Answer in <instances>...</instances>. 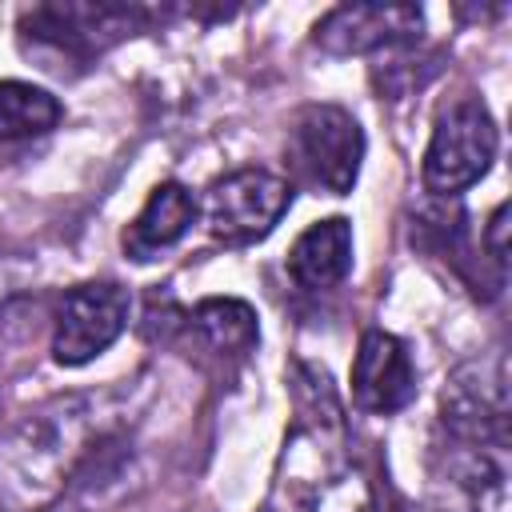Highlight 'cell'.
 Wrapping results in <instances>:
<instances>
[{"label":"cell","mask_w":512,"mask_h":512,"mask_svg":"<svg viewBox=\"0 0 512 512\" xmlns=\"http://www.w3.org/2000/svg\"><path fill=\"white\" fill-rule=\"evenodd\" d=\"M292 204V184L264 168H236L204 192V224L224 244L264 240Z\"/></svg>","instance_id":"277c9868"},{"label":"cell","mask_w":512,"mask_h":512,"mask_svg":"<svg viewBox=\"0 0 512 512\" xmlns=\"http://www.w3.org/2000/svg\"><path fill=\"white\" fill-rule=\"evenodd\" d=\"M128 312H132V296L116 280H88L68 288L56 308V332H52L56 364L80 368L100 352H108L124 332Z\"/></svg>","instance_id":"5b68a950"},{"label":"cell","mask_w":512,"mask_h":512,"mask_svg":"<svg viewBox=\"0 0 512 512\" xmlns=\"http://www.w3.org/2000/svg\"><path fill=\"white\" fill-rule=\"evenodd\" d=\"M148 20L144 8L136 4H84V0H64V4H36L20 16L24 44L48 60H72L88 64L116 40L140 32Z\"/></svg>","instance_id":"7a4b0ae2"},{"label":"cell","mask_w":512,"mask_h":512,"mask_svg":"<svg viewBox=\"0 0 512 512\" xmlns=\"http://www.w3.org/2000/svg\"><path fill=\"white\" fill-rule=\"evenodd\" d=\"M440 416L448 432L476 448H504L508 440V388L504 368L464 364L440 396Z\"/></svg>","instance_id":"52a82bcc"},{"label":"cell","mask_w":512,"mask_h":512,"mask_svg":"<svg viewBox=\"0 0 512 512\" xmlns=\"http://www.w3.org/2000/svg\"><path fill=\"white\" fill-rule=\"evenodd\" d=\"M64 108L52 92L24 84V80H0V144L44 136L60 124Z\"/></svg>","instance_id":"7c38bea8"},{"label":"cell","mask_w":512,"mask_h":512,"mask_svg":"<svg viewBox=\"0 0 512 512\" xmlns=\"http://www.w3.org/2000/svg\"><path fill=\"white\" fill-rule=\"evenodd\" d=\"M288 168L300 184L328 196H348L360 160H364V132L356 116L340 104H304L288 128Z\"/></svg>","instance_id":"6da1fadb"},{"label":"cell","mask_w":512,"mask_h":512,"mask_svg":"<svg viewBox=\"0 0 512 512\" xmlns=\"http://www.w3.org/2000/svg\"><path fill=\"white\" fill-rule=\"evenodd\" d=\"M196 220V200L180 180H164L160 188H152V196L144 200V208L136 212V220L124 228V252L132 260H152L156 252L172 248Z\"/></svg>","instance_id":"30bf717a"},{"label":"cell","mask_w":512,"mask_h":512,"mask_svg":"<svg viewBox=\"0 0 512 512\" xmlns=\"http://www.w3.org/2000/svg\"><path fill=\"white\" fill-rule=\"evenodd\" d=\"M424 12L416 4H336L312 28V44L328 56H364L416 44Z\"/></svg>","instance_id":"8992f818"},{"label":"cell","mask_w":512,"mask_h":512,"mask_svg":"<svg viewBox=\"0 0 512 512\" xmlns=\"http://www.w3.org/2000/svg\"><path fill=\"white\" fill-rule=\"evenodd\" d=\"M504 232H508V204H496V212H492V220H488V252H492V260L504 268L508 264V244H504Z\"/></svg>","instance_id":"4fadbf2b"},{"label":"cell","mask_w":512,"mask_h":512,"mask_svg":"<svg viewBox=\"0 0 512 512\" xmlns=\"http://www.w3.org/2000/svg\"><path fill=\"white\" fill-rule=\"evenodd\" d=\"M192 332L216 356H248L260 340L256 308L236 296H208L192 308Z\"/></svg>","instance_id":"8fae6325"},{"label":"cell","mask_w":512,"mask_h":512,"mask_svg":"<svg viewBox=\"0 0 512 512\" xmlns=\"http://www.w3.org/2000/svg\"><path fill=\"white\" fill-rule=\"evenodd\" d=\"M416 396V364L404 348L384 328H368L360 336L356 360H352V400L356 408L372 416H392L408 408Z\"/></svg>","instance_id":"ba28073f"},{"label":"cell","mask_w":512,"mask_h":512,"mask_svg":"<svg viewBox=\"0 0 512 512\" xmlns=\"http://www.w3.org/2000/svg\"><path fill=\"white\" fill-rule=\"evenodd\" d=\"M496 144H500L496 120L484 108V100H476V96L452 100L436 116L432 140L424 148V164H420L424 188L436 196H456V192L472 188L488 172Z\"/></svg>","instance_id":"3957f363"},{"label":"cell","mask_w":512,"mask_h":512,"mask_svg":"<svg viewBox=\"0 0 512 512\" xmlns=\"http://www.w3.org/2000/svg\"><path fill=\"white\" fill-rule=\"evenodd\" d=\"M288 272L308 292L336 288L352 272V224L344 216L308 224L288 252Z\"/></svg>","instance_id":"9c48e42d"}]
</instances>
